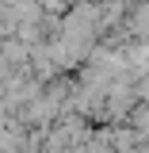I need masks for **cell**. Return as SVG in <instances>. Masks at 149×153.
Here are the masks:
<instances>
[{"label":"cell","mask_w":149,"mask_h":153,"mask_svg":"<svg viewBox=\"0 0 149 153\" xmlns=\"http://www.w3.org/2000/svg\"><path fill=\"white\" fill-rule=\"evenodd\" d=\"M134 126L142 134H149V107H138V115H134Z\"/></svg>","instance_id":"6da1fadb"},{"label":"cell","mask_w":149,"mask_h":153,"mask_svg":"<svg viewBox=\"0 0 149 153\" xmlns=\"http://www.w3.org/2000/svg\"><path fill=\"white\" fill-rule=\"evenodd\" d=\"M42 8L46 12H57V8H65V0H42Z\"/></svg>","instance_id":"7a4b0ae2"}]
</instances>
